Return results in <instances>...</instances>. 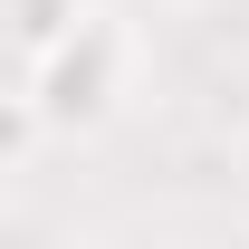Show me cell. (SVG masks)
I'll return each mask as SVG.
<instances>
[{"label":"cell","mask_w":249,"mask_h":249,"mask_svg":"<svg viewBox=\"0 0 249 249\" xmlns=\"http://www.w3.org/2000/svg\"><path fill=\"white\" fill-rule=\"evenodd\" d=\"M124 96H134V38H124V19L96 10L67 48L10 77V163H29L48 134H106Z\"/></svg>","instance_id":"1"},{"label":"cell","mask_w":249,"mask_h":249,"mask_svg":"<svg viewBox=\"0 0 249 249\" xmlns=\"http://www.w3.org/2000/svg\"><path fill=\"white\" fill-rule=\"evenodd\" d=\"M96 19V0H10V67H38L48 48H67V38Z\"/></svg>","instance_id":"2"}]
</instances>
